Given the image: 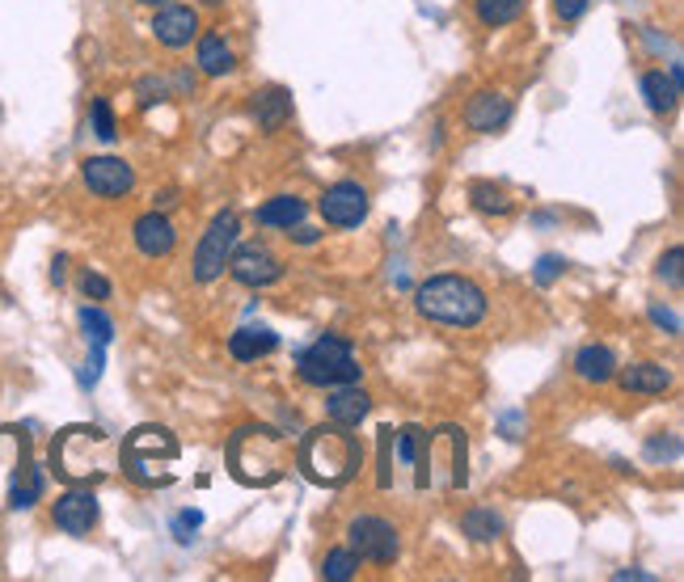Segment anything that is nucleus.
<instances>
[{"mask_svg": "<svg viewBox=\"0 0 684 582\" xmlns=\"http://www.w3.org/2000/svg\"><path fill=\"white\" fill-rule=\"evenodd\" d=\"M296 464H300V473L313 485H322V489H343V485L363 469V439L351 435V426L322 422V426H313V431L300 439Z\"/></svg>", "mask_w": 684, "mask_h": 582, "instance_id": "1", "label": "nucleus"}, {"mask_svg": "<svg viewBox=\"0 0 684 582\" xmlns=\"http://www.w3.org/2000/svg\"><path fill=\"white\" fill-rule=\"evenodd\" d=\"M284 435L275 426H262V422H250V426H237L225 444V464L232 473V482L250 485V489H266L284 477Z\"/></svg>", "mask_w": 684, "mask_h": 582, "instance_id": "2", "label": "nucleus"}, {"mask_svg": "<svg viewBox=\"0 0 684 582\" xmlns=\"http://www.w3.org/2000/svg\"><path fill=\"white\" fill-rule=\"evenodd\" d=\"M110 456H115L110 435L101 426L76 422L51 439V473L64 485H98L110 473Z\"/></svg>", "mask_w": 684, "mask_h": 582, "instance_id": "3", "label": "nucleus"}, {"mask_svg": "<svg viewBox=\"0 0 684 582\" xmlns=\"http://www.w3.org/2000/svg\"><path fill=\"white\" fill-rule=\"evenodd\" d=\"M415 308L423 313L427 322L473 329V325H482V317H487L490 300L469 275H431L415 291Z\"/></svg>", "mask_w": 684, "mask_h": 582, "instance_id": "4", "label": "nucleus"}, {"mask_svg": "<svg viewBox=\"0 0 684 582\" xmlns=\"http://www.w3.org/2000/svg\"><path fill=\"white\" fill-rule=\"evenodd\" d=\"M182 456V444H178V435L169 431V426H135L128 439H123V448H119V469H123V477L135 485H144V489H165V485L173 482V473H169V464Z\"/></svg>", "mask_w": 684, "mask_h": 582, "instance_id": "5", "label": "nucleus"}, {"mask_svg": "<svg viewBox=\"0 0 684 582\" xmlns=\"http://www.w3.org/2000/svg\"><path fill=\"white\" fill-rule=\"evenodd\" d=\"M419 489L440 485V489H465L469 482V439L460 426H440L423 435L419 444Z\"/></svg>", "mask_w": 684, "mask_h": 582, "instance_id": "6", "label": "nucleus"}, {"mask_svg": "<svg viewBox=\"0 0 684 582\" xmlns=\"http://www.w3.org/2000/svg\"><path fill=\"white\" fill-rule=\"evenodd\" d=\"M359 355L343 334H322L313 347H304L296 355V376L313 388H338L359 380Z\"/></svg>", "mask_w": 684, "mask_h": 582, "instance_id": "7", "label": "nucleus"}, {"mask_svg": "<svg viewBox=\"0 0 684 582\" xmlns=\"http://www.w3.org/2000/svg\"><path fill=\"white\" fill-rule=\"evenodd\" d=\"M237 241H241V220H237V211L212 216V225H207V232H203V241H199V250H195V283H216V279L225 275Z\"/></svg>", "mask_w": 684, "mask_h": 582, "instance_id": "8", "label": "nucleus"}, {"mask_svg": "<svg viewBox=\"0 0 684 582\" xmlns=\"http://www.w3.org/2000/svg\"><path fill=\"white\" fill-rule=\"evenodd\" d=\"M347 549L356 553L359 561L393 566L397 553H401V541H397V528H393L389 519L359 516V519H351V528H347Z\"/></svg>", "mask_w": 684, "mask_h": 582, "instance_id": "9", "label": "nucleus"}, {"mask_svg": "<svg viewBox=\"0 0 684 582\" xmlns=\"http://www.w3.org/2000/svg\"><path fill=\"white\" fill-rule=\"evenodd\" d=\"M228 275L241 283V288H271V283H279L284 279V258L271 250V245H262V241H245V245H237L232 250V258H228Z\"/></svg>", "mask_w": 684, "mask_h": 582, "instance_id": "10", "label": "nucleus"}, {"mask_svg": "<svg viewBox=\"0 0 684 582\" xmlns=\"http://www.w3.org/2000/svg\"><path fill=\"white\" fill-rule=\"evenodd\" d=\"M317 211H322V220L334 228H359L363 220H368V211H372L368 186H363V182H351V178H343V182H334V186L322 191Z\"/></svg>", "mask_w": 684, "mask_h": 582, "instance_id": "11", "label": "nucleus"}, {"mask_svg": "<svg viewBox=\"0 0 684 582\" xmlns=\"http://www.w3.org/2000/svg\"><path fill=\"white\" fill-rule=\"evenodd\" d=\"M101 507H98V494L94 485H68L64 494L56 498L51 507V523L64 532V536H89L98 528Z\"/></svg>", "mask_w": 684, "mask_h": 582, "instance_id": "12", "label": "nucleus"}, {"mask_svg": "<svg viewBox=\"0 0 684 582\" xmlns=\"http://www.w3.org/2000/svg\"><path fill=\"white\" fill-rule=\"evenodd\" d=\"M81 182L98 198H123L135 186V169L123 157H89L81 165Z\"/></svg>", "mask_w": 684, "mask_h": 582, "instance_id": "13", "label": "nucleus"}, {"mask_svg": "<svg viewBox=\"0 0 684 582\" xmlns=\"http://www.w3.org/2000/svg\"><path fill=\"white\" fill-rule=\"evenodd\" d=\"M153 34L157 43L169 51H182L199 38V13L191 4H157V17H153Z\"/></svg>", "mask_w": 684, "mask_h": 582, "instance_id": "14", "label": "nucleus"}, {"mask_svg": "<svg viewBox=\"0 0 684 582\" xmlns=\"http://www.w3.org/2000/svg\"><path fill=\"white\" fill-rule=\"evenodd\" d=\"M131 241L144 258H169L173 245H178V228L165 211H144L135 225H131Z\"/></svg>", "mask_w": 684, "mask_h": 582, "instance_id": "15", "label": "nucleus"}, {"mask_svg": "<svg viewBox=\"0 0 684 582\" xmlns=\"http://www.w3.org/2000/svg\"><path fill=\"white\" fill-rule=\"evenodd\" d=\"M17 473H13V482H9V507L13 511H31L34 502L43 498V489H47V477H43V469L31 460V439L17 431Z\"/></svg>", "mask_w": 684, "mask_h": 582, "instance_id": "16", "label": "nucleus"}, {"mask_svg": "<svg viewBox=\"0 0 684 582\" xmlns=\"http://www.w3.org/2000/svg\"><path fill=\"white\" fill-rule=\"evenodd\" d=\"M465 128L478 131V135H494L499 128H507V119H512V101L503 94H494V89H482V94L469 97V106H465Z\"/></svg>", "mask_w": 684, "mask_h": 582, "instance_id": "17", "label": "nucleus"}, {"mask_svg": "<svg viewBox=\"0 0 684 582\" xmlns=\"http://www.w3.org/2000/svg\"><path fill=\"white\" fill-rule=\"evenodd\" d=\"M372 414V397L356 385H338V388H329V401H326V419L329 422H338V426H351L356 431L359 422Z\"/></svg>", "mask_w": 684, "mask_h": 582, "instance_id": "18", "label": "nucleus"}, {"mask_svg": "<svg viewBox=\"0 0 684 582\" xmlns=\"http://www.w3.org/2000/svg\"><path fill=\"white\" fill-rule=\"evenodd\" d=\"M613 380L625 392H638V397H663L672 388V372L663 363H629V367H617Z\"/></svg>", "mask_w": 684, "mask_h": 582, "instance_id": "19", "label": "nucleus"}, {"mask_svg": "<svg viewBox=\"0 0 684 582\" xmlns=\"http://www.w3.org/2000/svg\"><path fill=\"white\" fill-rule=\"evenodd\" d=\"M279 347V334L266 329V325H241L237 334H228V355L237 363H254V359H266Z\"/></svg>", "mask_w": 684, "mask_h": 582, "instance_id": "20", "label": "nucleus"}, {"mask_svg": "<svg viewBox=\"0 0 684 582\" xmlns=\"http://www.w3.org/2000/svg\"><path fill=\"white\" fill-rule=\"evenodd\" d=\"M617 355L604 347V342H587L579 347V355H575V376L587 380V385H609L613 376H617Z\"/></svg>", "mask_w": 684, "mask_h": 582, "instance_id": "21", "label": "nucleus"}, {"mask_svg": "<svg viewBox=\"0 0 684 582\" xmlns=\"http://www.w3.org/2000/svg\"><path fill=\"white\" fill-rule=\"evenodd\" d=\"M288 119H292V94L288 89L271 85V89L254 94V123H259V131L275 135V131H284Z\"/></svg>", "mask_w": 684, "mask_h": 582, "instance_id": "22", "label": "nucleus"}, {"mask_svg": "<svg viewBox=\"0 0 684 582\" xmlns=\"http://www.w3.org/2000/svg\"><path fill=\"white\" fill-rule=\"evenodd\" d=\"M304 216H309V203L300 194H275V198H266L259 207V228H284V232H292Z\"/></svg>", "mask_w": 684, "mask_h": 582, "instance_id": "23", "label": "nucleus"}, {"mask_svg": "<svg viewBox=\"0 0 684 582\" xmlns=\"http://www.w3.org/2000/svg\"><path fill=\"white\" fill-rule=\"evenodd\" d=\"M195 64L203 76H225L232 72V47L225 43V34H199V51H195Z\"/></svg>", "mask_w": 684, "mask_h": 582, "instance_id": "24", "label": "nucleus"}, {"mask_svg": "<svg viewBox=\"0 0 684 582\" xmlns=\"http://www.w3.org/2000/svg\"><path fill=\"white\" fill-rule=\"evenodd\" d=\"M460 528H465V536H469V541L490 545V541H499V536H503V516H499L494 507H469V511L460 516Z\"/></svg>", "mask_w": 684, "mask_h": 582, "instance_id": "25", "label": "nucleus"}, {"mask_svg": "<svg viewBox=\"0 0 684 582\" xmlns=\"http://www.w3.org/2000/svg\"><path fill=\"white\" fill-rule=\"evenodd\" d=\"M643 97H647L651 114H672V110L681 106V89H676L663 72H647V76H643Z\"/></svg>", "mask_w": 684, "mask_h": 582, "instance_id": "26", "label": "nucleus"}, {"mask_svg": "<svg viewBox=\"0 0 684 582\" xmlns=\"http://www.w3.org/2000/svg\"><path fill=\"white\" fill-rule=\"evenodd\" d=\"M473 13L487 31H499V26H512L524 17V0H473Z\"/></svg>", "mask_w": 684, "mask_h": 582, "instance_id": "27", "label": "nucleus"}, {"mask_svg": "<svg viewBox=\"0 0 684 582\" xmlns=\"http://www.w3.org/2000/svg\"><path fill=\"white\" fill-rule=\"evenodd\" d=\"M76 322H81V334H85L89 347H110V342H115V322L106 317L101 304H85V308L76 313Z\"/></svg>", "mask_w": 684, "mask_h": 582, "instance_id": "28", "label": "nucleus"}, {"mask_svg": "<svg viewBox=\"0 0 684 582\" xmlns=\"http://www.w3.org/2000/svg\"><path fill=\"white\" fill-rule=\"evenodd\" d=\"M469 198H473V207L482 211V216H512V194L503 191V186H494V182H473L469 186Z\"/></svg>", "mask_w": 684, "mask_h": 582, "instance_id": "29", "label": "nucleus"}, {"mask_svg": "<svg viewBox=\"0 0 684 582\" xmlns=\"http://www.w3.org/2000/svg\"><path fill=\"white\" fill-rule=\"evenodd\" d=\"M359 570V557L351 549H329L322 561V579L326 582H351Z\"/></svg>", "mask_w": 684, "mask_h": 582, "instance_id": "30", "label": "nucleus"}, {"mask_svg": "<svg viewBox=\"0 0 684 582\" xmlns=\"http://www.w3.org/2000/svg\"><path fill=\"white\" fill-rule=\"evenodd\" d=\"M89 123H94V135H98L101 144H115V140H119V119H115V110H110L106 97H94V106H89Z\"/></svg>", "mask_w": 684, "mask_h": 582, "instance_id": "31", "label": "nucleus"}, {"mask_svg": "<svg viewBox=\"0 0 684 582\" xmlns=\"http://www.w3.org/2000/svg\"><path fill=\"white\" fill-rule=\"evenodd\" d=\"M419 444H423V431L419 426H401V431H393V448H397V464H415L419 460Z\"/></svg>", "mask_w": 684, "mask_h": 582, "instance_id": "32", "label": "nucleus"}, {"mask_svg": "<svg viewBox=\"0 0 684 582\" xmlns=\"http://www.w3.org/2000/svg\"><path fill=\"white\" fill-rule=\"evenodd\" d=\"M562 275H566V258L562 254H541L537 266H532V283L537 288H554Z\"/></svg>", "mask_w": 684, "mask_h": 582, "instance_id": "33", "label": "nucleus"}, {"mask_svg": "<svg viewBox=\"0 0 684 582\" xmlns=\"http://www.w3.org/2000/svg\"><path fill=\"white\" fill-rule=\"evenodd\" d=\"M681 262H684V250L681 245H672V250L659 258V266H655V275H659L672 291H681Z\"/></svg>", "mask_w": 684, "mask_h": 582, "instance_id": "34", "label": "nucleus"}, {"mask_svg": "<svg viewBox=\"0 0 684 582\" xmlns=\"http://www.w3.org/2000/svg\"><path fill=\"white\" fill-rule=\"evenodd\" d=\"M101 363H106V347H89V359L81 363V372H76V385L81 388H94L101 380Z\"/></svg>", "mask_w": 684, "mask_h": 582, "instance_id": "35", "label": "nucleus"}, {"mask_svg": "<svg viewBox=\"0 0 684 582\" xmlns=\"http://www.w3.org/2000/svg\"><path fill=\"white\" fill-rule=\"evenodd\" d=\"M81 291H85V300L101 304V300H110V279L98 275V270H85V275H81Z\"/></svg>", "mask_w": 684, "mask_h": 582, "instance_id": "36", "label": "nucleus"}, {"mask_svg": "<svg viewBox=\"0 0 684 582\" xmlns=\"http://www.w3.org/2000/svg\"><path fill=\"white\" fill-rule=\"evenodd\" d=\"M393 426H385V431H381V473H376V485H381V489H389L393 485Z\"/></svg>", "mask_w": 684, "mask_h": 582, "instance_id": "37", "label": "nucleus"}, {"mask_svg": "<svg viewBox=\"0 0 684 582\" xmlns=\"http://www.w3.org/2000/svg\"><path fill=\"white\" fill-rule=\"evenodd\" d=\"M647 317H651V322L659 325V329H668L672 338H681V317H676L672 308H663V304H651V308H647Z\"/></svg>", "mask_w": 684, "mask_h": 582, "instance_id": "38", "label": "nucleus"}, {"mask_svg": "<svg viewBox=\"0 0 684 582\" xmlns=\"http://www.w3.org/2000/svg\"><path fill=\"white\" fill-rule=\"evenodd\" d=\"M647 456H651V460H659V456L676 460V456H681V439H676V435H668V439H659V435H655L651 444H647Z\"/></svg>", "mask_w": 684, "mask_h": 582, "instance_id": "39", "label": "nucleus"}, {"mask_svg": "<svg viewBox=\"0 0 684 582\" xmlns=\"http://www.w3.org/2000/svg\"><path fill=\"white\" fill-rule=\"evenodd\" d=\"M199 523H203V516H199V511H182V516L173 519V536H178V541L187 545V541H191V532H195Z\"/></svg>", "mask_w": 684, "mask_h": 582, "instance_id": "40", "label": "nucleus"}, {"mask_svg": "<svg viewBox=\"0 0 684 582\" xmlns=\"http://www.w3.org/2000/svg\"><path fill=\"white\" fill-rule=\"evenodd\" d=\"M587 4H591V0H554V13L562 22H579L587 13Z\"/></svg>", "mask_w": 684, "mask_h": 582, "instance_id": "41", "label": "nucleus"}, {"mask_svg": "<svg viewBox=\"0 0 684 582\" xmlns=\"http://www.w3.org/2000/svg\"><path fill=\"white\" fill-rule=\"evenodd\" d=\"M288 237H296V245H317L322 241L317 228H304V225H296V232H288Z\"/></svg>", "mask_w": 684, "mask_h": 582, "instance_id": "42", "label": "nucleus"}, {"mask_svg": "<svg viewBox=\"0 0 684 582\" xmlns=\"http://www.w3.org/2000/svg\"><path fill=\"white\" fill-rule=\"evenodd\" d=\"M64 266H68V258H64V254H60V258L51 262V283H56V288H60V283H64V275H68Z\"/></svg>", "mask_w": 684, "mask_h": 582, "instance_id": "43", "label": "nucleus"}, {"mask_svg": "<svg viewBox=\"0 0 684 582\" xmlns=\"http://www.w3.org/2000/svg\"><path fill=\"white\" fill-rule=\"evenodd\" d=\"M613 579H643V582H651V574H647V570H617Z\"/></svg>", "mask_w": 684, "mask_h": 582, "instance_id": "44", "label": "nucleus"}, {"mask_svg": "<svg viewBox=\"0 0 684 582\" xmlns=\"http://www.w3.org/2000/svg\"><path fill=\"white\" fill-rule=\"evenodd\" d=\"M140 4H153L157 9V4H169V0H140Z\"/></svg>", "mask_w": 684, "mask_h": 582, "instance_id": "45", "label": "nucleus"}, {"mask_svg": "<svg viewBox=\"0 0 684 582\" xmlns=\"http://www.w3.org/2000/svg\"><path fill=\"white\" fill-rule=\"evenodd\" d=\"M203 4H220V0H203Z\"/></svg>", "mask_w": 684, "mask_h": 582, "instance_id": "46", "label": "nucleus"}]
</instances>
